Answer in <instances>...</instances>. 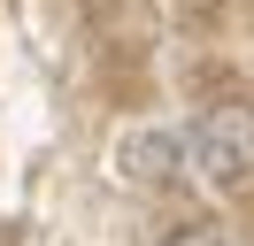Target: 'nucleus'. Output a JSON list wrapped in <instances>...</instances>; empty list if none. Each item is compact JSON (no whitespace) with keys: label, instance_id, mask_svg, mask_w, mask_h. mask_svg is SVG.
Wrapping results in <instances>:
<instances>
[{"label":"nucleus","instance_id":"obj_1","mask_svg":"<svg viewBox=\"0 0 254 246\" xmlns=\"http://www.w3.org/2000/svg\"><path fill=\"white\" fill-rule=\"evenodd\" d=\"M185 162L208 192H247L254 184V108L247 100H216L192 116L185 131Z\"/></svg>","mask_w":254,"mask_h":246},{"label":"nucleus","instance_id":"obj_4","mask_svg":"<svg viewBox=\"0 0 254 246\" xmlns=\"http://www.w3.org/2000/svg\"><path fill=\"white\" fill-rule=\"evenodd\" d=\"M0 246H16V231H8V223H0Z\"/></svg>","mask_w":254,"mask_h":246},{"label":"nucleus","instance_id":"obj_2","mask_svg":"<svg viewBox=\"0 0 254 246\" xmlns=\"http://www.w3.org/2000/svg\"><path fill=\"white\" fill-rule=\"evenodd\" d=\"M177 169H185V138H177V131H124V138H116V177L139 184V192L177 184Z\"/></svg>","mask_w":254,"mask_h":246},{"label":"nucleus","instance_id":"obj_3","mask_svg":"<svg viewBox=\"0 0 254 246\" xmlns=\"http://www.w3.org/2000/svg\"><path fill=\"white\" fill-rule=\"evenodd\" d=\"M162 246H231V239H223V231H208V223H185V231H170Z\"/></svg>","mask_w":254,"mask_h":246}]
</instances>
